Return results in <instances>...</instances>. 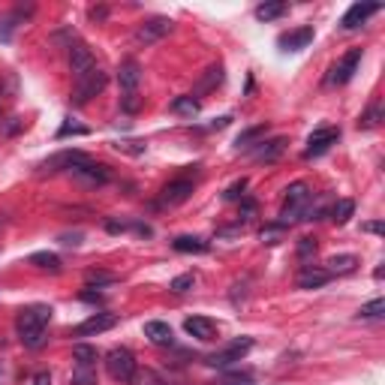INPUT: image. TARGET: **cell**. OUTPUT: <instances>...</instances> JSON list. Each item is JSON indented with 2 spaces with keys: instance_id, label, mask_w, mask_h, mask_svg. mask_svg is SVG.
<instances>
[{
  "instance_id": "cell-46",
  "label": "cell",
  "mask_w": 385,
  "mask_h": 385,
  "mask_svg": "<svg viewBox=\"0 0 385 385\" xmlns=\"http://www.w3.org/2000/svg\"><path fill=\"white\" fill-rule=\"evenodd\" d=\"M253 211H256V202H253V199H244V205H241V217H244V220L253 217Z\"/></svg>"
},
{
  "instance_id": "cell-38",
  "label": "cell",
  "mask_w": 385,
  "mask_h": 385,
  "mask_svg": "<svg viewBox=\"0 0 385 385\" xmlns=\"http://www.w3.org/2000/svg\"><path fill=\"white\" fill-rule=\"evenodd\" d=\"M87 286H109V283H114L118 280V277L114 274H105V271H87Z\"/></svg>"
},
{
  "instance_id": "cell-1",
  "label": "cell",
  "mask_w": 385,
  "mask_h": 385,
  "mask_svg": "<svg viewBox=\"0 0 385 385\" xmlns=\"http://www.w3.org/2000/svg\"><path fill=\"white\" fill-rule=\"evenodd\" d=\"M52 313L54 310L48 304H30L19 313L15 329H19V337L28 349H39L45 343V331H48V322H52Z\"/></svg>"
},
{
  "instance_id": "cell-12",
  "label": "cell",
  "mask_w": 385,
  "mask_h": 385,
  "mask_svg": "<svg viewBox=\"0 0 385 385\" xmlns=\"http://www.w3.org/2000/svg\"><path fill=\"white\" fill-rule=\"evenodd\" d=\"M118 325V316L114 313H94V316H87L81 325H76L72 329V337H94V334H103V331H109Z\"/></svg>"
},
{
  "instance_id": "cell-19",
  "label": "cell",
  "mask_w": 385,
  "mask_h": 385,
  "mask_svg": "<svg viewBox=\"0 0 385 385\" xmlns=\"http://www.w3.org/2000/svg\"><path fill=\"white\" fill-rule=\"evenodd\" d=\"M184 331L196 340H214L217 337V322H211V319H205V316H190L184 322Z\"/></svg>"
},
{
  "instance_id": "cell-26",
  "label": "cell",
  "mask_w": 385,
  "mask_h": 385,
  "mask_svg": "<svg viewBox=\"0 0 385 385\" xmlns=\"http://www.w3.org/2000/svg\"><path fill=\"white\" fill-rule=\"evenodd\" d=\"M283 12H286V3H283V0H268V3H259L253 15H256L259 21H274V19H280Z\"/></svg>"
},
{
  "instance_id": "cell-11",
  "label": "cell",
  "mask_w": 385,
  "mask_h": 385,
  "mask_svg": "<svg viewBox=\"0 0 385 385\" xmlns=\"http://www.w3.org/2000/svg\"><path fill=\"white\" fill-rule=\"evenodd\" d=\"M358 63H362V48H352V52H346L331 67L329 85H346V81H352V76H355V70H358Z\"/></svg>"
},
{
  "instance_id": "cell-50",
  "label": "cell",
  "mask_w": 385,
  "mask_h": 385,
  "mask_svg": "<svg viewBox=\"0 0 385 385\" xmlns=\"http://www.w3.org/2000/svg\"><path fill=\"white\" fill-rule=\"evenodd\" d=\"M81 301H96V304H100L103 295H100V292H96V295H94V292H81Z\"/></svg>"
},
{
  "instance_id": "cell-35",
  "label": "cell",
  "mask_w": 385,
  "mask_h": 385,
  "mask_svg": "<svg viewBox=\"0 0 385 385\" xmlns=\"http://www.w3.org/2000/svg\"><path fill=\"white\" fill-rule=\"evenodd\" d=\"M193 283H196V277H193V274H181V277H175V280L169 283V289L175 292V295H184V292H190V289H193Z\"/></svg>"
},
{
  "instance_id": "cell-3",
  "label": "cell",
  "mask_w": 385,
  "mask_h": 385,
  "mask_svg": "<svg viewBox=\"0 0 385 385\" xmlns=\"http://www.w3.org/2000/svg\"><path fill=\"white\" fill-rule=\"evenodd\" d=\"M105 85H109V76H105V70L96 63L91 72L72 79V105H87L96 94L105 91Z\"/></svg>"
},
{
  "instance_id": "cell-15",
  "label": "cell",
  "mask_w": 385,
  "mask_h": 385,
  "mask_svg": "<svg viewBox=\"0 0 385 385\" xmlns=\"http://www.w3.org/2000/svg\"><path fill=\"white\" fill-rule=\"evenodd\" d=\"M286 151V138L283 136H274V138H262V142H256V147H253V160L256 163H274L280 160Z\"/></svg>"
},
{
  "instance_id": "cell-40",
  "label": "cell",
  "mask_w": 385,
  "mask_h": 385,
  "mask_svg": "<svg viewBox=\"0 0 385 385\" xmlns=\"http://www.w3.org/2000/svg\"><path fill=\"white\" fill-rule=\"evenodd\" d=\"M316 256V238H301L298 241V259H310Z\"/></svg>"
},
{
  "instance_id": "cell-32",
  "label": "cell",
  "mask_w": 385,
  "mask_h": 385,
  "mask_svg": "<svg viewBox=\"0 0 385 385\" xmlns=\"http://www.w3.org/2000/svg\"><path fill=\"white\" fill-rule=\"evenodd\" d=\"M283 232H286V223H268L265 229H262V241L277 244V241H283Z\"/></svg>"
},
{
  "instance_id": "cell-36",
  "label": "cell",
  "mask_w": 385,
  "mask_h": 385,
  "mask_svg": "<svg viewBox=\"0 0 385 385\" xmlns=\"http://www.w3.org/2000/svg\"><path fill=\"white\" fill-rule=\"evenodd\" d=\"M244 190H247V178H238L235 184H229L226 187V193H223V199L226 202H235V199H244Z\"/></svg>"
},
{
  "instance_id": "cell-28",
  "label": "cell",
  "mask_w": 385,
  "mask_h": 385,
  "mask_svg": "<svg viewBox=\"0 0 385 385\" xmlns=\"http://www.w3.org/2000/svg\"><path fill=\"white\" fill-rule=\"evenodd\" d=\"M352 214H355V202H352V199H340V202L331 208V220H334L337 226L349 223V217H352Z\"/></svg>"
},
{
  "instance_id": "cell-37",
  "label": "cell",
  "mask_w": 385,
  "mask_h": 385,
  "mask_svg": "<svg viewBox=\"0 0 385 385\" xmlns=\"http://www.w3.org/2000/svg\"><path fill=\"white\" fill-rule=\"evenodd\" d=\"M15 19H19V15H15V12H10V15H3V19H0V39H3V43H10V39H12Z\"/></svg>"
},
{
  "instance_id": "cell-34",
  "label": "cell",
  "mask_w": 385,
  "mask_h": 385,
  "mask_svg": "<svg viewBox=\"0 0 385 385\" xmlns=\"http://www.w3.org/2000/svg\"><path fill=\"white\" fill-rule=\"evenodd\" d=\"M138 385H178L175 379H169V376H163L157 371H145L138 376Z\"/></svg>"
},
{
  "instance_id": "cell-2",
  "label": "cell",
  "mask_w": 385,
  "mask_h": 385,
  "mask_svg": "<svg viewBox=\"0 0 385 385\" xmlns=\"http://www.w3.org/2000/svg\"><path fill=\"white\" fill-rule=\"evenodd\" d=\"M319 211L313 208V190L304 181H295L286 190V202L280 211V223H295V220H316Z\"/></svg>"
},
{
  "instance_id": "cell-43",
  "label": "cell",
  "mask_w": 385,
  "mask_h": 385,
  "mask_svg": "<svg viewBox=\"0 0 385 385\" xmlns=\"http://www.w3.org/2000/svg\"><path fill=\"white\" fill-rule=\"evenodd\" d=\"M118 151H127V154H145V145H142V142H124V145H118Z\"/></svg>"
},
{
  "instance_id": "cell-30",
  "label": "cell",
  "mask_w": 385,
  "mask_h": 385,
  "mask_svg": "<svg viewBox=\"0 0 385 385\" xmlns=\"http://www.w3.org/2000/svg\"><path fill=\"white\" fill-rule=\"evenodd\" d=\"M385 316V301L382 298H373L371 304H364L358 310V319H382Z\"/></svg>"
},
{
  "instance_id": "cell-13",
  "label": "cell",
  "mask_w": 385,
  "mask_h": 385,
  "mask_svg": "<svg viewBox=\"0 0 385 385\" xmlns=\"http://www.w3.org/2000/svg\"><path fill=\"white\" fill-rule=\"evenodd\" d=\"M96 67V57L94 52L87 48L85 43H72L70 45V70H72V79L85 76V72H91Z\"/></svg>"
},
{
  "instance_id": "cell-9",
  "label": "cell",
  "mask_w": 385,
  "mask_h": 385,
  "mask_svg": "<svg viewBox=\"0 0 385 385\" xmlns=\"http://www.w3.org/2000/svg\"><path fill=\"white\" fill-rule=\"evenodd\" d=\"M337 138H340V129H337V127H319V129H313V133H310V138H307L304 157H307V160L322 157V154L329 151L331 145H337Z\"/></svg>"
},
{
  "instance_id": "cell-33",
  "label": "cell",
  "mask_w": 385,
  "mask_h": 385,
  "mask_svg": "<svg viewBox=\"0 0 385 385\" xmlns=\"http://www.w3.org/2000/svg\"><path fill=\"white\" fill-rule=\"evenodd\" d=\"M70 385H96V371L94 367H76Z\"/></svg>"
},
{
  "instance_id": "cell-42",
  "label": "cell",
  "mask_w": 385,
  "mask_h": 385,
  "mask_svg": "<svg viewBox=\"0 0 385 385\" xmlns=\"http://www.w3.org/2000/svg\"><path fill=\"white\" fill-rule=\"evenodd\" d=\"M362 232H371V235H382V232H385V226H382V220H371V223H364V226H362Z\"/></svg>"
},
{
  "instance_id": "cell-20",
  "label": "cell",
  "mask_w": 385,
  "mask_h": 385,
  "mask_svg": "<svg viewBox=\"0 0 385 385\" xmlns=\"http://www.w3.org/2000/svg\"><path fill=\"white\" fill-rule=\"evenodd\" d=\"M145 337L154 343V346H171L175 343V334H171L169 322H160V319H151L145 322Z\"/></svg>"
},
{
  "instance_id": "cell-45",
  "label": "cell",
  "mask_w": 385,
  "mask_h": 385,
  "mask_svg": "<svg viewBox=\"0 0 385 385\" xmlns=\"http://www.w3.org/2000/svg\"><path fill=\"white\" fill-rule=\"evenodd\" d=\"M21 124H24L21 118H10V124L3 127V133H6V136H15V133H19V129H21Z\"/></svg>"
},
{
  "instance_id": "cell-25",
  "label": "cell",
  "mask_w": 385,
  "mask_h": 385,
  "mask_svg": "<svg viewBox=\"0 0 385 385\" xmlns=\"http://www.w3.org/2000/svg\"><path fill=\"white\" fill-rule=\"evenodd\" d=\"M30 265L57 274V271H61V256H57V253H48V250H39V253H34V256H30Z\"/></svg>"
},
{
  "instance_id": "cell-10",
  "label": "cell",
  "mask_w": 385,
  "mask_h": 385,
  "mask_svg": "<svg viewBox=\"0 0 385 385\" xmlns=\"http://www.w3.org/2000/svg\"><path fill=\"white\" fill-rule=\"evenodd\" d=\"M190 193H193V181H190V178H175V181H169L166 187H163L157 208H175V205H181V202L190 199Z\"/></svg>"
},
{
  "instance_id": "cell-23",
  "label": "cell",
  "mask_w": 385,
  "mask_h": 385,
  "mask_svg": "<svg viewBox=\"0 0 385 385\" xmlns=\"http://www.w3.org/2000/svg\"><path fill=\"white\" fill-rule=\"evenodd\" d=\"M355 268H358V259L352 256V253H343V256H331V259H329V268H325V271H329L331 277H334V274L343 277V274H352Z\"/></svg>"
},
{
  "instance_id": "cell-18",
  "label": "cell",
  "mask_w": 385,
  "mask_h": 385,
  "mask_svg": "<svg viewBox=\"0 0 385 385\" xmlns=\"http://www.w3.org/2000/svg\"><path fill=\"white\" fill-rule=\"evenodd\" d=\"M331 280V274L325 271V268H316V265H304L301 268V274H298V289H322L325 283Z\"/></svg>"
},
{
  "instance_id": "cell-44",
  "label": "cell",
  "mask_w": 385,
  "mask_h": 385,
  "mask_svg": "<svg viewBox=\"0 0 385 385\" xmlns=\"http://www.w3.org/2000/svg\"><path fill=\"white\" fill-rule=\"evenodd\" d=\"M217 385H253V379H250V376H229V379L217 382Z\"/></svg>"
},
{
  "instance_id": "cell-29",
  "label": "cell",
  "mask_w": 385,
  "mask_h": 385,
  "mask_svg": "<svg viewBox=\"0 0 385 385\" xmlns=\"http://www.w3.org/2000/svg\"><path fill=\"white\" fill-rule=\"evenodd\" d=\"M379 121H382V103H373L371 109L358 118V127H362V129H373V127H379Z\"/></svg>"
},
{
  "instance_id": "cell-49",
  "label": "cell",
  "mask_w": 385,
  "mask_h": 385,
  "mask_svg": "<svg viewBox=\"0 0 385 385\" xmlns=\"http://www.w3.org/2000/svg\"><path fill=\"white\" fill-rule=\"evenodd\" d=\"M34 385H52V376H48V373H37L34 376Z\"/></svg>"
},
{
  "instance_id": "cell-47",
  "label": "cell",
  "mask_w": 385,
  "mask_h": 385,
  "mask_svg": "<svg viewBox=\"0 0 385 385\" xmlns=\"http://www.w3.org/2000/svg\"><path fill=\"white\" fill-rule=\"evenodd\" d=\"M105 15H109V10H105V6H94V10H91V19L94 21H103Z\"/></svg>"
},
{
  "instance_id": "cell-21",
  "label": "cell",
  "mask_w": 385,
  "mask_h": 385,
  "mask_svg": "<svg viewBox=\"0 0 385 385\" xmlns=\"http://www.w3.org/2000/svg\"><path fill=\"white\" fill-rule=\"evenodd\" d=\"M171 247H175L178 253H208L211 241L199 238V235H178V238L171 241Z\"/></svg>"
},
{
  "instance_id": "cell-16",
  "label": "cell",
  "mask_w": 385,
  "mask_h": 385,
  "mask_svg": "<svg viewBox=\"0 0 385 385\" xmlns=\"http://www.w3.org/2000/svg\"><path fill=\"white\" fill-rule=\"evenodd\" d=\"M373 12H379V3H352L346 10V15L340 19V28L343 30H358Z\"/></svg>"
},
{
  "instance_id": "cell-27",
  "label": "cell",
  "mask_w": 385,
  "mask_h": 385,
  "mask_svg": "<svg viewBox=\"0 0 385 385\" xmlns=\"http://www.w3.org/2000/svg\"><path fill=\"white\" fill-rule=\"evenodd\" d=\"M265 133H268V127H265V124H256V127L244 129V133H241L238 138H235V147H238V151H241V147H253L256 142H262V136H265Z\"/></svg>"
},
{
  "instance_id": "cell-14",
  "label": "cell",
  "mask_w": 385,
  "mask_h": 385,
  "mask_svg": "<svg viewBox=\"0 0 385 385\" xmlns=\"http://www.w3.org/2000/svg\"><path fill=\"white\" fill-rule=\"evenodd\" d=\"M138 81H142V67L129 57L121 63L118 70V85H121V96H136L138 94Z\"/></svg>"
},
{
  "instance_id": "cell-22",
  "label": "cell",
  "mask_w": 385,
  "mask_h": 385,
  "mask_svg": "<svg viewBox=\"0 0 385 385\" xmlns=\"http://www.w3.org/2000/svg\"><path fill=\"white\" fill-rule=\"evenodd\" d=\"M171 112L175 114H181V118H196V114L202 112V103L196 100L193 94H187V96H178V100H171Z\"/></svg>"
},
{
  "instance_id": "cell-7",
  "label": "cell",
  "mask_w": 385,
  "mask_h": 385,
  "mask_svg": "<svg viewBox=\"0 0 385 385\" xmlns=\"http://www.w3.org/2000/svg\"><path fill=\"white\" fill-rule=\"evenodd\" d=\"M85 160H87V154L67 147V151H57V154H52L48 160H43V166H39V175H57V171H72V169L79 166V163H85Z\"/></svg>"
},
{
  "instance_id": "cell-31",
  "label": "cell",
  "mask_w": 385,
  "mask_h": 385,
  "mask_svg": "<svg viewBox=\"0 0 385 385\" xmlns=\"http://www.w3.org/2000/svg\"><path fill=\"white\" fill-rule=\"evenodd\" d=\"M220 81H223V67L217 63V67H211V70H208V76L202 79V85H199V91H196V94L211 91V87H217V85H220Z\"/></svg>"
},
{
  "instance_id": "cell-8",
  "label": "cell",
  "mask_w": 385,
  "mask_h": 385,
  "mask_svg": "<svg viewBox=\"0 0 385 385\" xmlns=\"http://www.w3.org/2000/svg\"><path fill=\"white\" fill-rule=\"evenodd\" d=\"M250 349H253V337H238V340L229 343V346H223L220 352H214V355H208V364L211 367H232L235 362H241Z\"/></svg>"
},
{
  "instance_id": "cell-6",
  "label": "cell",
  "mask_w": 385,
  "mask_h": 385,
  "mask_svg": "<svg viewBox=\"0 0 385 385\" xmlns=\"http://www.w3.org/2000/svg\"><path fill=\"white\" fill-rule=\"evenodd\" d=\"M171 30H175V21L166 19V15H154V19H147L142 28L136 30V43L138 45H154V43H160V39H166Z\"/></svg>"
},
{
  "instance_id": "cell-24",
  "label": "cell",
  "mask_w": 385,
  "mask_h": 385,
  "mask_svg": "<svg viewBox=\"0 0 385 385\" xmlns=\"http://www.w3.org/2000/svg\"><path fill=\"white\" fill-rule=\"evenodd\" d=\"M72 358H76V367H96L100 352H96V346H87V343H76L72 346Z\"/></svg>"
},
{
  "instance_id": "cell-48",
  "label": "cell",
  "mask_w": 385,
  "mask_h": 385,
  "mask_svg": "<svg viewBox=\"0 0 385 385\" xmlns=\"http://www.w3.org/2000/svg\"><path fill=\"white\" fill-rule=\"evenodd\" d=\"M61 244H70V247H72V244H81V235L76 232V235H61Z\"/></svg>"
},
{
  "instance_id": "cell-5",
  "label": "cell",
  "mask_w": 385,
  "mask_h": 385,
  "mask_svg": "<svg viewBox=\"0 0 385 385\" xmlns=\"http://www.w3.org/2000/svg\"><path fill=\"white\" fill-rule=\"evenodd\" d=\"M72 181H79L81 187H105L112 181V171L109 166H103V163H94L91 157H87L85 163H79L76 169L70 171Z\"/></svg>"
},
{
  "instance_id": "cell-41",
  "label": "cell",
  "mask_w": 385,
  "mask_h": 385,
  "mask_svg": "<svg viewBox=\"0 0 385 385\" xmlns=\"http://www.w3.org/2000/svg\"><path fill=\"white\" fill-rule=\"evenodd\" d=\"M105 229H109L112 235H118V232H127V229H133V223H124V220H109V223H105Z\"/></svg>"
},
{
  "instance_id": "cell-17",
  "label": "cell",
  "mask_w": 385,
  "mask_h": 385,
  "mask_svg": "<svg viewBox=\"0 0 385 385\" xmlns=\"http://www.w3.org/2000/svg\"><path fill=\"white\" fill-rule=\"evenodd\" d=\"M313 43V28H298V30H289V34H283L277 39V45L283 48V52H298V48H307Z\"/></svg>"
},
{
  "instance_id": "cell-4",
  "label": "cell",
  "mask_w": 385,
  "mask_h": 385,
  "mask_svg": "<svg viewBox=\"0 0 385 385\" xmlns=\"http://www.w3.org/2000/svg\"><path fill=\"white\" fill-rule=\"evenodd\" d=\"M105 373L112 376L114 382H133L136 373H138V364H136V355L129 352L127 346H114L105 352Z\"/></svg>"
},
{
  "instance_id": "cell-39",
  "label": "cell",
  "mask_w": 385,
  "mask_h": 385,
  "mask_svg": "<svg viewBox=\"0 0 385 385\" xmlns=\"http://www.w3.org/2000/svg\"><path fill=\"white\" fill-rule=\"evenodd\" d=\"M67 136H87V127L81 124H72V121H67L61 129H57V138H67Z\"/></svg>"
}]
</instances>
